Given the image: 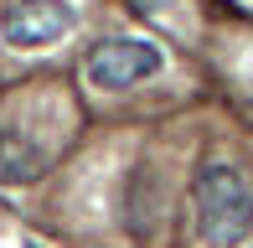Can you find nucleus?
Returning <instances> with one entry per match:
<instances>
[{"mask_svg":"<svg viewBox=\"0 0 253 248\" xmlns=\"http://www.w3.org/2000/svg\"><path fill=\"white\" fill-rule=\"evenodd\" d=\"M197 202V233L207 248H233L253 233V181L227 161H207L191 186Z\"/></svg>","mask_w":253,"mask_h":248,"instance_id":"f257e3e1","label":"nucleus"},{"mask_svg":"<svg viewBox=\"0 0 253 248\" xmlns=\"http://www.w3.org/2000/svg\"><path fill=\"white\" fill-rule=\"evenodd\" d=\"M83 73H88L93 88L119 93V88H134V83L160 73V47L155 41H140V37H109L83 57Z\"/></svg>","mask_w":253,"mask_h":248,"instance_id":"f03ea898","label":"nucleus"},{"mask_svg":"<svg viewBox=\"0 0 253 248\" xmlns=\"http://www.w3.org/2000/svg\"><path fill=\"white\" fill-rule=\"evenodd\" d=\"M73 31V5L67 0H5L0 5V41L16 52L52 47Z\"/></svg>","mask_w":253,"mask_h":248,"instance_id":"7ed1b4c3","label":"nucleus"},{"mask_svg":"<svg viewBox=\"0 0 253 248\" xmlns=\"http://www.w3.org/2000/svg\"><path fill=\"white\" fill-rule=\"evenodd\" d=\"M42 171H47V150L31 145L21 129L0 124V181L5 186H31Z\"/></svg>","mask_w":253,"mask_h":248,"instance_id":"20e7f679","label":"nucleus"}]
</instances>
